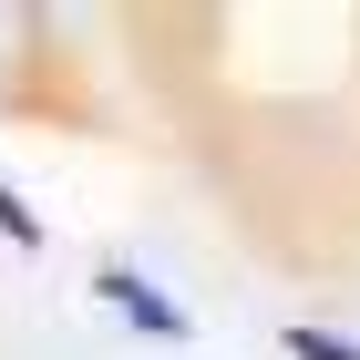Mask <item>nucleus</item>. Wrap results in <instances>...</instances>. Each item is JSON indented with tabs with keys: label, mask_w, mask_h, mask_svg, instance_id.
Returning <instances> with one entry per match:
<instances>
[{
	"label": "nucleus",
	"mask_w": 360,
	"mask_h": 360,
	"mask_svg": "<svg viewBox=\"0 0 360 360\" xmlns=\"http://www.w3.org/2000/svg\"><path fill=\"white\" fill-rule=\"evenodd\" d=\"M93 288H103V299L124 309V319H134L144 340H195V319H186V309L165 299V288H155V278H134L124 257H103V268H93Z\"/></svg>",
	"instance_id": "1"
},
{
	"label": "nucleus",
	"mask_w": 360,
	"mask_h": 360,
	"mask_svg": "<svg viewBox=\"0 0 360 360\" xmlns=\"http://www.w3.org/2000/svg\"><path fill=\"white\" fill-rule=\"evenodd\" d=\"M278 350H288V360H360L350 340H330V330H309V319H288V330H278Z\"/></svg>",
	"instance_id": "2"
},
{
	"label": "nucleus",
	"mask_w": 360,
	"mask_h": 360,
	"mask_svg": "<svg viewBox=\"0 0 360 360\" xmlns=\"http://www.w3.org/2000/svg\"><path fill=\"white\" fill-rule=\"evenodd\" d=\"M0 237H11V248H41V217H31L11 186H0Z\"/></svg>",
	"instance_id": "3"
}]
</instances>
